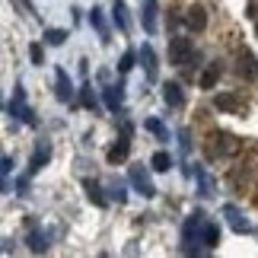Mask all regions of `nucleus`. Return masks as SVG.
Returning <instances> with one entry per match:
<instances>
[{"instance_id": "f257e3e1", "label": "nucleus", "mask_w": 258, "mask_h": 258, "mask_svg": "<svg viewBox=\"0 0 258 258\" xmlns=\"http://www.w3.org/2000/svg\"><path fill=\"white\" fill-rule=\"evenodd\" d=\"M204 226H207V217H204V211H195L188 220L182 223V252L185 255H201V233H204Z\"/></svg>"}, {"instance_id": "f03ea898", "label": "nucleus", "mask_w": 258, "mask_h": 258, "mask_svg": "<svg viewBox=\"0 0 258 258\" xmlns=\"http://www.w3.org/2000/svg\"><path fill=\"white\" fill-rule=\"evenodd\" d=\"M191 57H195V42H191V38L172 35L169 38V64L185 67V64H191Z\"/></svg>"}, {"instance_id": "7ed1b4c3", "label": "nucleus", "mask_w": 258, "mask_h": 258, "mask_svg": "<svg viewBox=\"0 0 258 258\" xmlns=\"http://www.w3.org/2000/svg\"><path fill=\"white\" fill-rule=\"evenodd\" d=\"M7 115L10 118H19V121H26V124H35V115H32V108L26 105V89L16 83V93L13 99L7 102Z\"/></svg>"}, {"instance_id": "20e7f679", "label": "nucleus", "mask_w": 258, "mask_h": 258, "mask_svg": "<svg viewBox=\"0 0 258 258\" xmlns=\"http://www.w3.org/2000/svg\"><path fill=\"white\" fill-rule=\"evenodd\" d=\"M220 214L226 217V223H230V230H233V233H239V236L252 233V223L245 220V214H242L236 204H223V207H220Z\"/></svg>"}, {"instance_id": "39448f33", "label": "nucleus", "mask_w": 258, "mask_h": 258, "mask_svg": "<svg viewBox=\"0 0 258 258\" xmlns=\"http://www.w3.org/2000/svg\"><path fill=\"white\" fill-rule=\"evenodd\" d=\"M127 178H131L134 191H141L144 198H153V195H156V185H153V178H150V172H147L144 166H131V172H127Z\"/></svg>"}, {"instance_id": "423d86ee", "label": "nucleus", "mask_w": 258, "mask_h": 258, "mask_svg": "<svg viewBox=\"0 0 258 258\" xmlns=\"http://www.w3.org/2000/svg\"><path fill=\"white\" fill-rule=\"evenodd\" d=\"M236 74H239L242 80H255L258 77V57L249 51V48H242V51L236 54Z\"/></svg>"}, {"instance_id": "0eeeda50", "label": "nucleus", "mask_w": 258, "mask_h": 258, "mask_svg": "<svg viewBox=\"0 0 258 258\" xmlns=\"http://www.w3.org/2000/svg\"><path fill=\"white\" fill-rule=\"evenodd\" d=\"M54 99L57 102H71L74 99V83H71V77H67L64 67L54 71Z\"/></svg>"}, {"instance_id": "6e6552de", "label": "nucleus", "mask_w": 258, "mask_h": 258, "mask_svg": "<svg viewBox=\"0 0 258 258\" xmlns=\"http://www.w3.org/2000/svg\"><path fill=\"white\" fill-rule=\"evenodd\" d=\"M127 153H131V134H127V131H121V137H118V141L112 144V147H108V153H105V160L108 163H121V160H127Z\"/></svg>"}, {"instance_id": "1a4fd4ad", "label": "nucleus", "mask_w": 258, "mask_h": 258, "mask_svg": "<svg viewBox=\"0 0 258 258\" xmlns=\"http://www.w3.org/2000/svg\"><path fill=\"white\" fill-rule=\"evenodd\" d=\"M102 102H105L108 112H121V105H124V86L121 83L102 86Z\"/></svg>"}, {"instance_id": "9d476101", "label": "nucleus", "mask_w": 258, "mask_h": 258, "mask_svg": "<svg viewBox=\"0 0 258 258\" xmlns=\"http://www.w3.org/2000/svg\"><path fill=\"white\" fill-rule=\"evenodd\" d=\"M141 64H144V74H147V80L156 83V77H160V61H156V51H153V45H144L141 48Z\"/></svg>"}, {"instance_id": "9b49d317", "label": "nucleus", "mask_w": 258, "mask_h": 258, "mask_svg": "<svg viewBox=\"0 0 258 258\" xmlns=\"http://www.w3.org/2000/svg\"><path fill=\"white\" fill-rule=\"evenodd\" d=\"M185 26L191 29V32H204L207 29V10L204 7H188L185 10Z\"/></svg>"}, {"instance_id": "f8f14e48", "label": "nucleus", "mask_w": 258, "mask_h": 258, "mask_svg": "<svg viewBox=\"0 0 258 258\" xmlns=\"http://www.w3.org/2000/svg\"><path fill=\"white\" fill-rule=\"evenodd\" d=\"M214 141H217V144L211 147V153H214V156H233L236 150H239V141H236L233 134H217Z\"/></svg>"}, {"instance_id": "ddd939ff", "label": "nucleus", "mask_w": 258, "mask_h": 258, "mask_svg": "<svg viewBox=\"0 0 258 258\" xmlns=\"http://www.w3.org/2000/svg\"><path fill=\"white\" fill-rule=\"evenodd\" d=\"M156 13H160V7H156V0H141V23H144V32H156Z\"/></svg>"}, {"instance_id": "4468645a", "label": "nucleus", "mask_w": 258, "mask_h": 258, "mask_svg": "<svg viewBox=\"0 0 258 258\" xmlns=\"http://www.w3.org/2000/svg\"><path fill=\"white\" fill-rule=\"evenodd\" d=\"M112 23L118 26V32H131V16H127V4L124 0H115L112 4Z\"/></svg>"}, {"instance_id": "2eb2a0df", "label": "nucleus", "mask_w": 258, "mask_h": 258, "mask_svg": "<svg viewBox=\"0 0 258 258\" xmlns=\"http://www.w3.org/2000/svg\"><path fill=\"white\" fill-rule=\"evenodd\" d=\"M48 160H51V144H38L32 160H29V175H35L42 166H48Z\"/></svg>"}, {"instance_id": "dca6fc26", "label": "nucleus", "mask_w": 258, "mask_h": 258, "mask_svg": "<svg viewBox=\"0 0 258 258\" xmlns=\"http://www.w3.org/2000/svg\"><path fill=\"white\" fill-rule=\"evenodd\" d=\"M163 102L169 108H182L185 105V93L178 83H163Z\"/></svg>"}, {"instance_id": "f3484780", "label": "nucleus", "mask_w": 258, "mask_h": 258, "mask_svg": "<svg viewBox=\"0 0 258 258\" xmlns=\"http://www.w3.org/2000/svg\"><path fill=\"white\" fill-rule=\"evenodd\" d=\"M89 23H93V29L99 32V38H102V45H108V42H112V32H108V26H105V16H102V10H99V7H93V10H89Z\"/></svg>"}, {"instance_id": "a211bd4d", "label": "nucleus", "mask_w": 258, "mask_h": 258, "mask_svg": "<svg viewBox=\"0 0 258 258\" xmlns=\"http://www.w3.org/2000/svg\"><path fill=\"white\" fill-rule=\"evenodd\" d=\"M214 105L220 108V112H236V115H242V112H245V105L239 102V96H233V93L217 96V99H214Z\"/></svg>"}, {"instance_id": "6ab92c4d", "label": "nucleus", "mask_w": 258, "mask_h": 258, "mask_svg": "<svg viewBox=\"0 0 258 258\" xmlns=\"http://www.w3.org/2000/svg\"><path fill=\"white\" fill-rule=\"evenodd\" d=\"M220 74H223L220 61H211V64H207V71L201 74V80H198V83H201V89H214L217 80H220Z\"/></svg>"}, {"instance_id": "aec40b11", "label": "nucleus", "mask_w": 258, "mask_h": 258, "mask_svg": "<svg viewBox=\"0 0 258 258\" xmlns=\"http://www.w3.org/2000/svg\"><path fill=\"white\" fill-rule=\"evenodd\" d=\"M201 242H204V249H217V245H220V226L207 220L204 233H201Z\"/></svg>"}, {"instance_id": "412c9836", "label": "nucleus", "mask_w": 258, "mask_h": 258, "mask_svg": "<svg viewBox=\"0 0 258 258\" xmlns=\"http://www.w3.org/2000/svg\"><path fill=\"white\" fill-rule=\"evenodd\" d=\"M26 242H29V249L32 252H48V236L42 233V230H29V236H26Z\"/></svg>"}, {"instance_id": "4be33fe9", "label": "nucleus", "mask_w": 258, "mask_h": 258, "mask_svg": "<svg viewBox=\"0 0 258 258\" xmlns=\"http://www.w3.org/2000/svg\"><path fill=\"white\" fill-rule=\"evenodd\" d=\"M150 169H156V172H169V169H172V156L166 153V150H156V153L150 156Z\"/></svg>"}, {"instance_id": "5701e85b", "label": "nucleus", "mask_w": 258, "mask_h": 258, "mask_svg": "<svg viewBox=\"0 0 258 258\" xmlns=\"http://www.w3.org/2000/svg\"><path fill=\"white\" fill-rule=\"evenodd\" d=\"M83 188H86V198H89V201H93L96 207H105V204H108V198L102 195V188H99L96 182H89V178H86V182H83Z\"/></svg>"}, {"instance_id": "b1692460", "label": "nucleus", "mask_w": 258, "mask_h": 258, "mask_svg": "<svg viewBox=\"0 0 258 258\" xmlns=\"http://www.w3.org/2000/svg\"><path fill=\"white\" fill-rule=\"evenodd\" d=\"M80 102H83L86 108H93V112H99V99H96V93H93V83H83V86H80Z\"/></svg>"}, {"instance_id": "393cba45", "label": "nucleus", "mask_w": 258, "mask_h": 258, "mask_svg": "<svg viewBox=\"0 0 258 258\" xmlns=\"http://www.w3.org/2000/svg\"><path fill=\"white\" fill-rule=\"evenodd\" d=\"M144 131L156 134V137H160V141H169V131H166V127H163V121H160V118H147V121H144Z\"/></svg>"}, {"instance_id": "a878e982", "label": "nucleus", "mask_w": 258, "mask_h": 258, "mask_svg": "<svg viewBox=\"0 0 258 258\" xmlns=\"http://www.w3.org/2000/svg\"><path fill=\"white\" fill-rule=\"evenodd\" d=\"M134 61H141V51H124L121 61H118V74H127L134 67Z\"/></svg>"}, {"instance_id": "bb28decb", "label": "nucleus", "mask_w": 258, "mask_h": 258, "mask_svg": "<svg viewBox=\"0 0 258 258\" xmlns=\"http://www.w3.org/2000/svg\"><path fill=\"white\" fill-rule=\"evenodd\" d=\"M195 175H198V182H201V191H198V195H201V198H211L214 195V178L204 175L201 169H195Z\"/></svg>"}, {"instance_id": "cd10ccee", "label": "nucleus", "mask_w": 258, "mask_h": 258, "mask_svg": "<svg viewBox=\"0 0 258 258\" xmlns=\"http://www.w3.org/2000/svg\"><path fill=\"white\" fill-rule=\"evenodd\" d=\"M45 42L48 45H64L67 42V29H45Z\"/></svg>"}, {"instance_id": "c85d7f7f", "label": "nucleus", "mask_w": 258, "mask_h": 258, "mask_svg": "<svg viewBox=\"0 0 258 258\" xmlns=\"http://www.w3.org/2000/svg\"><path fill=\"white\" fill-rule=\"evenodd\" d=\"M108 195H112V198H115L118 204H124V201H127V188H124V182H121V178H118V182H112V185H108Z\"/></svg>"}, {"instance_id": "c756f323", "label": "nucleus", "mask_w": 258, "mask_h": 258, "mask_svg": "<svg viewBox=\"0 0 258 258\" xmlns=\"http://www.w3.org/2000/svg\"><path fill=\"white\" fill-rule=\"evenodd\" d=\"M29 57H32L35 67H42V64H45V48L38 45V42H32V45H29Z\"/></svg>"}, {"instance_id": "7c9ffc66", "label": "nucleus", "mask_w": 258, "mask_h": 258, "mask_svg": "<svg viewBox=\"0 0 258 258\" xmlns=\"http://www.w3.org/2000/svg\"><path fill=\"white\" fill-rule=\"evenodd\" d=\"M178 144H182V153H185V156L191 153V134H188V127H182V131H178Z\"/></svg>"}, {"instance_id": "2f4dec72", "label": "nucleus", "mask_w": 258, "mask_h": 258, "mask_svg": "<svg viewBox=\"0 0 258 258\" xmlns=\"http://www.w3.org/2000/svg\"><path fill=\"white\" fill-rule=\"evenodd\" d=\"M0 172H4V178L13 172V160H10V156H4V160H0Z\"/></svg>"}, {"instance_id": "473e14b6", "label": "nucleus", "mask_w": 258, "mask_h": 258, "mask_svg": "<svg viewBox=\"0 0 258 258\" xmlns=\"http://www.w3.org/2000/svg\"><path fill=\"white\" fill-rule=\"evenodd\" d=\"M26 188H29V175H23V178H16V191H19V195H26Z\"/></svg>"}]
</instances>
